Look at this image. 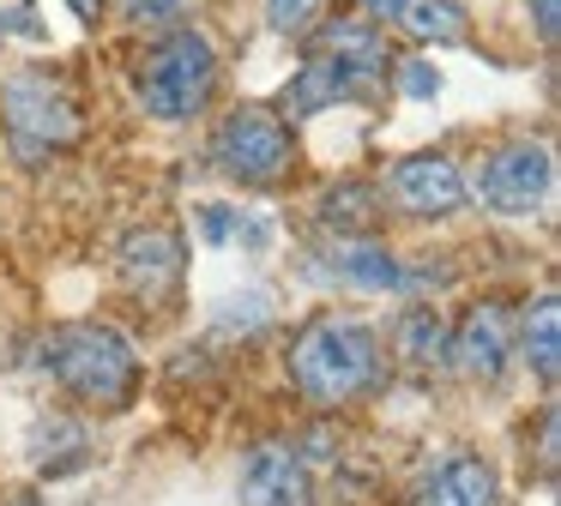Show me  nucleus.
Returning <instances> with one entry per match:
<instances>
[{
	"mask_svg": "<svg viewBox=\"0 0 561 506\" xmlns=\"http://www.w3.org/2000/svg\"><path fill=\"white\" fill-rule=\"evenodd\" d=\"M531 19H537V36H543V43H556V31H561V0H531Z\"/></svg>",
	"mask_w": 561,
	"mask_h": 506,
	"instance_id": "obj_21",
	"label": "nucleus"
},
{
	"mask_svg": "<svg viewBox=\"0 0 561 506\" xmlns=\"http://www.w3.org/2000/svg\"><path fill=\"white\" fill-rule=\"evenodd\" d=\"M67 7H73L79 19H98V12H103V0H67Z\"/></svg>",
	"mask_w": 561,
	"mask_h": 506,
	"instance_id": "obj_22",
	"label": "nucleus"
},
{
	"mask_svg": "<svg viewBox=\"0 0 561 506\" xmlns=\"http://www.w3.org/2000/svg\"><path fill=\"white\" fill-rule=\"evenodd\" d=\"M320 217H327V229H368V223H375V193L356 187V181H351V187L327 193Z\"/></svg>",
	"mask_w": 561,
	"mask_h": 506,
	"instance_id": "obj_17",
	"label": "nucleus"
},
{
	"mask_svg": "<svg viewBox=\"0 0 561 506\" xmlns=\"http://www.w3.org/2000/svg\"><path fill=\"white\" fill-rule=\"evenodd\" d=\"M43 368L91 410H122L134 398V380H139L134 349L110 325H61L43 344Z\"/></svg>",
	"mask_w": 561,
	"mask_h": 506,
	"instance_id": "obj_2",
	"label": "nucleus"
},
{
	"mask_svg": "<svg viewBox=\"0 0 561 506\" xmlns=\"http://www.w3.org/2000/svg\"><path fill=\"white\" fill-rule=\"evenodd\" d=\"M525 356H531V368L543 373V380H556V368H561V301H556V289H543L537 308L525 313Z\"/></svg>",
	"mask_w": 561,
	"mask_h": 506,
	"instance_id": "obj_15",
	"label": "nucleus"
},
{
	"mask_svg": "<svg viewBox=\"0 0 561 506\" xmlns=\"http://www.w3.org/2000/svg\"><path fill=\"white\" fill-rule=\"evenodd\" d=\"M122 277L139 289L146 301H163L175 284H182V241L170 235V229H139V235H127L122 248Z\"/></svg>",
	"mask_w": 561,
	"mask_h": 506,
	"instance_id": "obj_11",
	"label": "nucleus"
},
{
	"mask_svg": "<svg viewBox=\"0 0 561 506\" xmlns=\"http://www.w3.org/2000/svg\"><path fill=\"white\" fill-rule=\"evenodd\" d=\"M0 108H7L19 139H31V145H73L79 139V103L49 72H19V79H7Z\"/></svg>",
	"mask_w": 561,
	"mask_h": 506,
	"instance_id": "obj_6",
	"label": "nucleus"
},
{
	"mask_svg": "<svg viewBox=\"0 0 561 506\" xmlns=\"http://www.w3.org/2000/svg\"><path fill=\"white\" fill-rule=\"evenodd\" d=\"M368 12L399 24L416 43H465V7L459 0H368Z\"/></svg>",
	"mask_w": 561,
	"mask_h": 506,
	"instance_id": "obj_12",
	"label": "nucleus"
},
{
	"mask_svg": "<svg viewBox=\"0 0 561 506\" xmlns=\"http://www.w3.org/2000/svg\"><path fill=\"white\" fill-rule=\"evenodd\" d=\"M507 356H513L507 308H501V301L471 308V320L459 325V337H453V368H459L465 380H501V373H507Z\"/></svg>",
	"mask_w": 561,
	"mask_h": 506,
	"instance_id": "obj_10",
	"label": "nucleus"
},
{
	"mask_svg": "<svg viewBox=\"0 0 561 506\" xmlns=\"http://www.w3.org/2000/svg\"><path fill=\"white\" fill-rule=\"evenodd\" d=\"M320 7H327V0H266V24L278 36H302L308 24L320 19Z\"/></svg>",
	"mask_w": 561,
	"mask_h": 506,
	"instance_id": "obj_19",
	"label": "nucleus"
},
{
	"mask_svg": "<svg viewBox=\"0 0 561 506\" xmlns=\"http://www.w3.org/2000/svg\"><path fill=\"white\" fill-rule=\"evenodd\" d=\"M211 157H218V169L230 181H242V187H272V181L290 169V133H284V120L266 115V108H236L218 127V139H211Z\"/></svg>",
	"mask_w": 561,
	"mask_h": 506,
	"instance_id": "obj_5",
	"label": "nucleus"
},
{
	"mask_svg": "<svg viewBox=\"0 0 561 506\" xmlns=\"http://www.w3.org/2000/svg\"><path fill=\"white\" fill-rule=\"evenodd\" d=\"M399 84H404V96H435V91H440V79L423 67V60H404V67H399Z\"/></svg>",
	"mask_w": 561,
	"mask_h": 506,
	"instance_id": "obj_20",
	"label": "nucleus"
},
{
	"mask_svg": "<svg viewBox=\"0 0 561 506\" xmlns=\"http://www.w3.org/2000/svg\"><path fill=\"white\" fill-rule=\"evenodd\" d=\"M440 349H447V325H440V313L416 308L399 320V356L411 361V368H435Z\"/></svg>",
	"mask_w": 561,
	"mask_h": 506,
	"instance_id": "obj_16",
	"label": "nucleus"
},
{
	"mask_svg": "<svg viewBox=\"0 0 561 506\" xmlns=\"http://www.w3.org/2000/svg\"><path fill=\"white\" fill-rule=\"evenodd\" d=\"M549 187H556V163L543 145H501L477 169V199L495 211H531L549 199Z\"/></svg>",
	"mask_w": 561,
	"mask_h": 506,
	"instance_id": "obj_7",
	"label": "nucleus"
},
{
	"mask_svg": "<svg viewBox=\"0 0 561 506\" xmlns=\"http://www.w3.org/2000/svg\"><path fill=\"white\" fill-rule=\"evenodd\" d=\"M290 373L314 404H344L380 373V344L356 320H314L290 349Z\"/></svg>",
	"mask_w": 561,
	"mask_h": 506,
	"instance_id": "obj_3",
	"label": "nucleus"
},
{
	"mask_svg": "<svg viewBox=\"0 0 561 506\" xmlns=\"http://www.w3.org/2000/svg\"><path fill=\"white\" fill-rule=\"evenodd\" d=\"M134 91H139V103H146V115L194 120L199 108L211 103V91H218V55H211V43L199 31L170 24V31L139 55Z\"/></svg>",
	"mask_w": 561,
	"mask_h": 506,
	"instance_id": "obj_1",
	"label": "nucleus"
},
{
	"mask_svg": "<svg viewBox=\"0 0 561 506\" xmlns=\"http://www.w3.org/2000/svg\"><path fill=\"white\" fill-rule=\"evenodd\" d=\"M236 494H242V506H314V476L290 446H254L242 458Z\"/></svg>",
	"mask_w": 561,
	"mask_h": 506,
	"instance_id": "obj_8",
	"label": "nucleus"
},
{
	"mask_svg": "<svg viewBox=\"0 0 561 506\" xmlns=\"http://www.w3.org/2000/svg\"><path fill=\"white\" fill-rule=\"evenodd\" d=\"M194 12V0H122V19L139 24V31H170Z\"/></svg>",
	"mask_w": 561,
	"mask_h": 506,
	"instance_id": "obj_18",
	"label": "nucleus"
},
{
	"mask_svg": "<svg viewBox=\"0 0 561 506\" xmlns=\"http://www.w3.org/2000/svg\"><path fill=\"white\" fill-rule=\"evenodd\" d=\"M416 506H495V470H489L483 458H447V464L423 482Z\"/></svg>",
	"mask_w": 561,
	"mask_h": 506,
	"instance_id": "obj_13",
	"label": "nucleus"
},
{
	"mask_svg": "<svg viewBox=\"0 0 561 506\" xmlns=\"http://www.w3.org/2000/svg\"><path fill=\"white\" fill-rule=\"evenodd\" d=\"M332 265H339V277L356 289H399V265H392V253L375 248V241H339V248H332Z\"/></svg>",
	"mask_w": 561,
	"mask_h": 506,
	"instance_id": "obj_14",
	"label": "nucleus"
},
{
	"mask_svg": "<svg viewBox=\"0 0 561 506\" xmlns=\"http://www.w3.org/2000/svg\"><path fill=\"white\" fill-rule=\"evenodd\" d=\"M392 199H399L411 217H447V211L465 205V175L435 151L404 157V163H392Z\"/></svg>",
	"mask_w": 561,
	"mask_h": 506,
	"instance_id": "obj_9",
	"label": "nucleus"
},
{
	"mask_svg": "<svg viewBox=\"0 0 561 506\" xmlns=\"http://www.w3.org/2000/svg\"><path fill=\"white\" fill-rule=\"evenodd\" d=\"M380 72H387V55H380L375 24H332L327 43H320L314 55H308V67L296 72L290 108L296 115H314V108L351 103V96H363Z\"/></svg>",
	"mask_w": 561,
	"mask_h": 506,
	"instance_id": "obj_4",
	"label": "nucleus"
}]
</instances>
